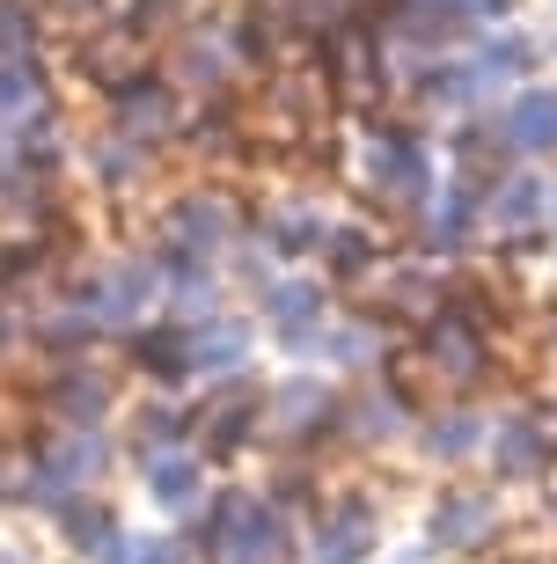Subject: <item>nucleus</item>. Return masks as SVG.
<instances>
[{
    "label": "nucleus",
    "instance_id": "1",
    "mask_svg": "<svg viewBox=\"0 0 557 564\" xmlns=\"http://www.w3.org/2000/svg\"><path fill=\"white\" fill-rule=\"evenodd\" d=\"M147 499L154 506H169V513H184L191 499H206V462L191 455V447H154L147 455Z\"/></svg>",
    "mask_w": 557,
    "mask_h": 564
},
{
    "label": "nucleus",
    "instance_id": "2",
    "mask_svg": "<svg viewBox=\"0 0 557 564\" xmlns=\"http://www.w3.org/2000/svg\"><path fill=\"white\" fill-rule=\"evenodd\" d=\"M265 323L279 330V345H309L315 323H323V301H315V286H265Z\"/></svg>",
    "mask_w": 557,
    "mask_h": 564
},
{
    "label": "nucleus",
    "instance_id": "3",
    "mask_svg": "<svg viewBox=\"0 0 557 564\" xmlns=\"http://www.w3.org/2000/svg\"><path fill=\"white\" fill-rule=\"evenodd\" d=\"M243 352H249L243 323H213V337H191V367H199V375H235Z\"/></svg>",
    "mask_w": 557,
    "mask_h": 564
},
{
    "label": "nucleus",
    "instance_id": "4",
    "mask_svg": "<svg viewBox=\"0 0 557 564\" xmlns=\"http://www.w3.org/2000/svg\"><path fill=\"white\" fill-rule=\"evenodd\" d=\"M521 140H528V147L557 140V104H550V96H528V104H521Z\"/></svg>",
    "mask_w": 557,
    "mask_h": 564
},
{
    "label": "nucleus",
    "instance_id": "5",
    "mask_svg": "<svg viewBox=\"0 0 557 564\" xmlns=\"http://www.w3.org/2000/svg\"><path fill=\"white\" fill-rule=\"evenodd\" d=\"M132 564H184V550H176V535H147V543H132Z\"/></svg>",
    "mask_w": 557,
    "mask_h": 564
}]
</instances>
